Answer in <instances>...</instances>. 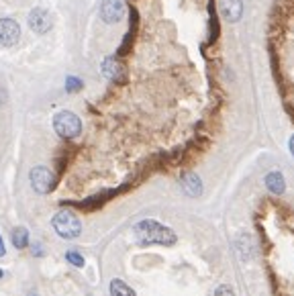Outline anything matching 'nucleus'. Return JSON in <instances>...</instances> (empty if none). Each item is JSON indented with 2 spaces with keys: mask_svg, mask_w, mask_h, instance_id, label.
Wrapping results in <instances>:
<instances>
[{
  "mask_svg": "<svg viewBox=\"0 0 294 296\" xmlns=\"http://www.w3.org/2000/svg\"><path fill=\"white\" fill-rule=\"evenodd\" d=\"M51 223H53V229L57 231V235H60L62 239H76V237H80V233H82V223H80V219H78L72 211H68V209L55 213Z\"/></svg>",
  "mask_w": 294,
  "mask_h": 296,
  "instance_id": "2",
  "label": "nucleus"
},
{
  "mask_svg": "<svg viewBox=\"0 0 294 296\" xmlns=\"http://www.w3.org/2000/svg\"><path fill=\"white\" fill-rule=\"evenodd\" d=\"M100 17L104 23H119L123 19V3L121 0H102Z\"/></svg>",
  "mask_w": 294,
  "mask_h": 296,
  "instance_id": "7",
  "label": "nucleus"
},
{
  "mask_svg": "<svg viewBox=\"0 0 294 296\" xmlns=\"http://www.w3.org/2000/svg\"><path fill=\"white\" fill-rule=\"evenodd\" d=\"M51 25H53V19H51V15H49L45 9H33V11L29 13V27H31L37 35L47 33V31L51 29Z\"/></svg>",
  "mask_w": 294,
  "mask_h": 296,
  "instance_id": "5",
  "label": "nucleus"
},
{
  "mask_svg": "<svg viewBox=\"0 0 294 296\" xmlns=\"http://www.w3.org/2000/svg\"><path fill=\"white\" fill-rule=\"evenodd\" d=\"M180 182H182V188L188 196H198L202 192V182L196 174H184Z\"/></svg>",
  "mask_w": 294,
  "mask_h": 296,
  "instance_id": "10",
  "label": "nucleus"
},
{
  "mask_svg": "<svg viewBox=\"0 0 294 296\" xmlns=\"http://www.w3.org/2000/svg\"><path fill=\"white\" fill-rule=\"evenodd\" d=\"M13 245L17 249H25L29 245V231H27V227H17L13 231Z\"/></svg>",
  "mask_w": 294,
  "mask_h": 296,
  "instance_id": "13",
  "label": "nucleus"
},
{
  "mask_svg": "<svg viewBox=\"0 0 294 296\" xmlns=\"http://www.w3.org/2000/svg\"><path fill=\"white\" fill-rule=\"evenodd\" d=\"M221 15L229 21V23H237L243 15V3L241 0H221Z\"/></svg>",
  "mask_w": 294,
  "mask_h": 296,
  "instance_id": "8",
  "label": "nucleus"
},
{
  "mask_svg": "<svg viewBox=\"0 0 294 296\" xmlns=\"http://www.w3.org/2000/svg\"><path fill=\"white\" fill-rule=\"evenodd\" d=\"M133 235L139 245H174L176 243V233L154 219H145L137 223L133 227Z\"/></svg>",
  "mask_w": 294,
  "mask_h": 296,
  "instance_id": "1",
  "label": "nucleus"
},
{
  "mask_svg": "<svg viewBox=\"0 0 294 296\" xmlns=\"http://www.w3.org/2000/svg\"><path fill=\"white\" fill-rule=\"evenodd\" d=\"M66 259H68L74 268H82V265H84V257H82L78 251H68V253H66Z\"/></svg>",
  "mask_w": 294,
  "mask_h": 296,
  "instance_id": "14",
  "label": "nucleus"
},
{
  "mask_svg": "<svg viewBox=\"0 0 294 296\" xmlns=\"http://www.w3.org/2000/svg\"><path fill=\"white\" fill-rule=\"evenodd\" d=\"M29 180H31L33 190L39 192V194H47V192H51V188H53V174H51V170L45 168V166L33 168L31 174H29Z\"/></svg>",
  "mask_w": 294,
  "mask_h": 296,
  "instance_id": "4",
  "label": "nucleus"
},
{
  "mask_svg": "<svg viewBox=\"0 0 294 296\" xmlns=\"http://www.w3.org/2000/svg\"><path fill=\"white\" fill-rule=\"evenodd\" d=\"M215 296H235V290L227 284H221L217 290H215Z\"/></svg>",
  "mask_w": 294,
  "mask_h": 296,
  "instance_id": "16",
  "label": "nucleus"
},
{
  "mask_svg": "<svg viewBox=\"0 0 294 296\" xmlns=\"http://www.w3.org/2000/svg\"><path fill=\"white\" fill-rule=\"evenodd\" d=\"M290 154H292V156H294V135H292V137H290Z\"/></svg>",
  "mask_w": 294,
  "mask_h": 296,
  "instance_id": "19",
  "label": "nucleus"
},
{
  "mask_svg": "<svg viewBox=\"0 0 294 296\" xmlns=\"http://www.w3.org/2000/svg\"><path fill=\"white\" fill-rule=\"evenodd\" d=\"M266 186H268L270 192H274V194H282L284 188H286L284 176H282L280 172H270V174L266 176Z\"/></svg>",
  "mask_w": 294,
  "mask_h": 296,
  "instance_id": "11",
  "label": "nucleus"
},
{
  "mask_svg": "<svg viewBox=\"0 0 294 296\" xmlns=\"http://www.w3.org/2000/svg\"><path fill=\"white\" fill-rule=\"evenodd\" d=\"M19 37H21V27L17 25V21L0 19V43L11 47V45H17Z\"/></svg>",
  "mask_w": 294,
  "mask_h": 296,
  "instance_id": "6",
  "label": "nucleus"
},
{
  "mask_svg": "<svg viewBox=\"0 0 294 296\" xmlns=\"http://www.w3.org/2000/svg\"><path fill=\"white\" fill-rule=\"evenodd\" d=\"M102 74L108 78V80H112V82H119V80H123L125 78V68H123V64L116 60V57H106L104 62H102Z\"/></svg>",
  "mask_w": 294,
  "mask_h": 296,
  "instance_id": "9",
  "label": "nucleus"
},
{
  "mask_svg": "<svg viewBox=\"0 0 294 296\" xmlns=\"http://www.w3.org/2000/svg\"><path fill=\"white\" fill-rule=\"evenodd\" d=\"M29 296H37V294H35V292H31V294H29Z\"/></svg>",
  "mask_w": 294,
  "mask_h": 296,
  "instance_id": "21",
  "label": "nucleus"
},
{
  "mask_svg": "<svg viewBox=\"0 0 294 296\" xmlns=\"http://www.w3.org/2000/svg\"><path fill=\"white\" fill-rule=\"evenodd\" d=\"M53 129H55V133H57L60 137H64V139H74V137L80 135L82 123H80L78 114H74V112H70V110H62V112H57V114L53 116Z\"/></svg>",
  "mask_w": 294,
  "mask_h": 296,
  "instance_id": "3",
  "label": "nucleus"
},
{
  "mask_svg": "<svg viewBox=\"0 0 294 296\" xmlns=\"http://www.w3.org/2000/svg\"><path fill=\"white\" fill-rule=\"evenodd\" d=\"M31 249H33V255H41V253H43V251H41V245H33Z\"/></svg>",
  "mask_w": 294,
  "mask_h": 296,
  "instance_id": "18",
  "label": "nucleus"
},
{
  "mask_svg": "<svg viewBox=\"0 0 294 296\" xmlns=\"http://www.w3.org/2000/svg\"><path fill=\"white\" fill-rule=\"evenodd\" d=\"M3 276H5V272H3V270H0V278H3Z\"/></svg>",
  "mask_w": 294,
  "mask_h": 296,
  "instance_id": "20",
  "label": "nucleus"
},
{
  "mask_svg": "<svg viewBox=\"0 0 294 296\" xmlns=\"http://www.w3.org/2000/svg\"><path fill=\"white\" fill-rule=\"evenodd\" d=\"M7 253V247H5V241H3V237H0V257H3Z\"/></svg>",
  "mask_w": 294,
  "mask_h": 296,
  "instance_id": "17",
  "label": "nucleus"
},
{
  "mask_svg": "<svg viewBox=\"0 0 294 296\" xmlns=\"http://www.w3.org/2000/svg\"><path fill=\"white\" fill-rule=\"evenodd\" d=\"M110 296H135V290L129 284H125L123 280L114 278L110 282Z\"/></svg>",
  "mask_w": 294,
  "mask_h": 296,
  "instance_id": "12",
  "label": "nucleus"
},
{
  "mask_svg": "<svg viewBox=\"0 0 294 296\" xmlns=\"http://www.w3.org/2000/svg\"><path fill=\"white\" fill-rule=\"evenodd\" d=\"M82 88V80H78V78H74V76H70L68 80H66V90L68 92H78Z\"/></svg>",
  "mask_w": 294,
  "mask_h": 296,
  "instance_id": "15",
  "label": "nucleus"
}]
</instances>
